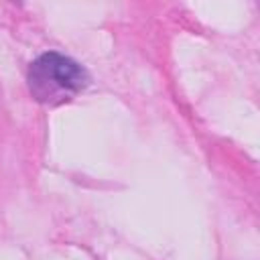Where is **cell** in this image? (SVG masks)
Instances as JSON below:
<instances>
[{"mask_svg": "<svg viewBox=\"0 0 260 260\" xmlns=\"http://www.w3.org/2000/svg\"><path fill=\"white\" fill-rule=\"evenodd\" d=\"M26 79L30 95L49 108L71 102L89 83L87 71L77 61L55 51L43 53L35 59Z\"/></svg>", "mask_w": 260, "mask_h": 260, "instance_id": "cell-1", "label": "cell"}]
</instances>
